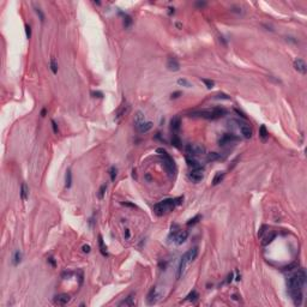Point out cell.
<instances>
[{
    "label": "cell",
    "instance_id": "6da1fadb",
    "mask_svg": "<svg viewBox=\"0 0 307 307\" xmlns=\"http://www.w3.org/2000/svg\"><path fill=\"white\" fill-rule=\"evenodd\" d=\"M184 200V197H176V198H167L158 202L154 205V212L157 216H163L164 214H168L173 211L178 205H180Z\"/></svg>",
    "mask_w": 307,
    "mask_h": 307
},
{
    "label": "cell",
    "instance_id": "7a4b0ae2",
    "mask_svg": "<svg viewBox=\"0 0 307 307\" xmlns=\"http://www.w3.org/2000/svg\"><path fill=\"white\" fill-rule=\"evenodd\" d=\"M305 281H306V274H305V271L302 270V269H301V270H299L298 272H295L294 275L289 276L288 281H287V286H288L289 293L294 291V290H301V288L305 284Z\"/></svg>",
    "mask_w": 307,
    "mask_h": 307
},
{
    "label": "cell",
    "instance_id": "3957f363",
    "mask_svg": "<svg viewBox=\"0 0 307 307\" xmlns=\"http://www.w3.org/2000/svg\"><path fill=\"white\" fill-rule=\"evenodd\" d=\"M195 115H198L200 118H204V119H209V120H216V119H220L222 117L227 114V110L224 108H221V107H215L212 109H204V110H199V112H196L193 113Z\"/></svg>",
    "mask_w": 307,
    "mask_h": 307
},
{
    "label": "cell",
    "instance_id": "277c9868",
    "mask_svg": "<svg viewBox=\"0 0 307 307\" xmlns=\"http://www.w3.org/2000/svg\"><path fill=\"white\" fill-rule=\"evenodd\" d=\"M156 151H157V154H160V156H161V158H162V161H163V166H164L166 170L168 172L169 176H174L175 173H176V166H175L174 160L170 157V155H169V154L164 149H161V148H160V149H157Z\"/></svg>",
    "mask_w": 307,
    "mask_h": 307
},
{
    "label": "cell",
    "instance_id": "5b68a950",
    "mask_svg": "<svg viewBox=\"0 0 307 307\" xmlns=\"http://www.w3.org/2000/svg\"><path fill=\"white\" fill-rule=\"evenodd\" d=\"M188 238V232L187 230H181V229H179V227L176 224H174L172 227V232L169 234V240L175 242L176 245H183L184 242L187 240Z\"/></svg>",
    "mask_w": 307,
    "mask_h": 307
},
{
    "label": "cell",
    "instance_id": "8992f818",
    "mask_svg": "<svg viewBox=\"0 0 307 307\" xmlns=\"http://www.w3.org/2000/svg\"><path fill=\"white\" fill-rule=\"evenodd\" d=\"M185 151H186V155L187 157H196V156H199V155H203V154H205V148L199 145V144H187L185 146Z\"/></svg>",
    "mask_w": 307,
    "mask_h": 307
},
{
    "label": "cell",
    "instance_id": "52a82bcc",
    "mask_svg": "<svg viewBox=\"0 0 307 307\" xmlns=\"http://www.w3.org/2000/svg\"><path fill=\"white\" fill-rule=\"evenodd\" d=\"M239 139H240V138H239L238 136L233 134V133H226V134H223V136L220 138L219 144H220L221 146H224V145H227V144H232V143H234V142H238Z\"/></svg>",
    "mask_w": 307,
    "mask_h": 307
},
{
    "label": "cell",
    "instance_id": "ba28073f",
    "mask_svg": "<svg viewBox=\"0 0 307 307\" xmlns=\"http://www.w3.org/2000/svg\"><path fill=\"white\" fill-rule=\"evenodd\" d=\"M238 124H239V129H240V132H241V134H242V136H244V138H246V139H250V138L252 137V134H253V131H252V129H251V126H250L248 124L241 122V121H239Z\"/></svg>",
    "mask_w": 307,
    "mask_h": 307
},
{
    "label": "cell",
    "instance_id": "9c48e42d",
    "mask_svg": "<svg viewBox=\"0 0 307 307\" xmlns=\"http://www.w3.org/2000/svg\"><path fill=\"white\" fill-rule=\"evenodd\" d=\"M188 178L191 179L193 183H199L203 180L204 174H203V169H193L188 173Z\"/></svg>",
    "mask_w": 307,
    "mask_h": 307
},
{
    "label": "cell",
    "instance_id": "30bf717a",
    "mask_svg": "<svg viewBox=\"0 0 307 307\" xmlns=\"http://www.w3.org/2000/svg\"><path fill=\"white\" fill-rule=\"evenodd\" d=\"M70 300H71V296L69 295V294H58V295L54 296V303L59 305V306L66 305Z\"/></svg>",
    "mask_w": 307,
    "mask_h": 307
},
{
    "label": "cell",
    "instance_id": "8fae6325",
    "mask_svg": "<svg viewBox=\"0 0 307 307\" xmlns=\"http://www.w3.org/2000/svg\"><path fill=\"white\" fill-rule=\"evenodd\" d=\"M294 69H295L298 72H300L301 74H306L307 72V66L302 59H295L294 60Z\"/></svg>",
    "mask_w": 307,
    "mask_h": 307
},
{
    "label": "cell",
    "instance_id": "7c38bea8",
    "mask_svg": "<svg viewBox=\"0 0 307 307\" xmlns=\"http://www.w3.org/2000/svg\"><path fill=\"white\" fill-rule=\"evenodd\" d=\"M180 127H181V118L179 117V115H175V117L172 118L170 120V130L176 133L179 130H180Z\"/></svg>",
    "mask_w": 307,
    "mask_h": 307
},
{
    "label": "cell",
    "instance_id": "4fadbf2b",
    "mask_svg": "<svg viewBox=\"0 0 307 307\" xmlns=\"http://www.w3.org/2000/svg\"><path fill=\"white\" fill-rule=\"evenodd\" d=\"M186 162H187V166H188V168L191 170H193V169H204L203 168V166L200 162H198L196 158L193 157H186Z\"/></svg>",
    "mask_w": 307,
    "mask_h": 307
},
{
    "label": "cell",
    "instance_id": "5bb4252c",
    "mask_svg": "<svg viewBox=\"0 0 307 307\" xmlns=\"http://www.w3.org/2000/svg\"><path fill=\"white\" fill-rule=\"evenodd\" d=\"M290 295L293 298V302L295 306H300L302 303V293L301 290H294L290 291Z\"/></svg>",
    "mask_w": 307,
    "mask_h": 307
},
{
    "label": "cell",
    "instance_id": "9a60e30c",
    "mask_svg": "<svg viewBox=\"0 0 307 307\" xmlns=\"http://www.w3.org/2000/svg\"><path fill=\"white\" fill-rule=\"evenodd\" d=\"M187 263H188V259H187V255H186V253H185V254L183 255V257H181L180 264H179V269H178V278H180V277H181V275L184 274V271H185V267H186Z\"/></svg>",
    "mask_w": 307,
    "mask_h": 307
},
{
    "label": "cell",
    "instance_id": "2e32d148",
    "mask_svg": "<svg viewBox=\"0 0 307 307\" xmlns=\"http://www.w3.org/2000/svg\"><path fill=\"white\" fill-rule=\"evenodd\" d=\"M167 67L169 71H179L180 70V64L178 62V60L175 58H169L167 61Z\"/></svg>",
    "mask_w": 307,
    "mask_h": 307
},
{
    "label": "cell",
    "instance_id": "e0dca14e",
    "mask_svg": "<svg viewBox=\"0 0 307 307\" xmlns=\"http://www.w3.org/2000/svg\"><path fill=\"white\" fill-rule=\"evenodd\" d=\"M157 299H158V294H157V290H156V288H152V289L150 290V293L148 294L146 301H148V303H149V305H152V303H155V302L157 301Z\"/></svg>",
    "mask_w": 307,
    "mask_h": 307
},
{
    "label": "cell",
    "instance_id": "ac0fdd59",
    "mask_svg": "<svg viewBox=\"0 0 307 307\" xmlns=\"http://www.w3.org/2000/svg\"><path fill=\"white\" fill-rule=\"evenodd\" d=\"M152 122L151 121H144V122H142L140 124L139 126H137V129H138V131L140 132V133H145V132H148L149 130H151L152 129Z\"/></svg>",
    "mask_w": 307,
    "mask_h": 307
},
{
    "label": "cell",
    "instance_id": "d6986e66",
    "mask_svg": "<svg viewBox=\"0 0 307 307\" xmlns=\"http://www.w3.org/2000/svg\"><path fill=\"white\" fill-rule=\"evenodd\" d=\"M186 255H187L188 263H190V262H193V260L197 258V255H198V247H193V248H191L190 251H187V252H186Z\"/></svg>",
    "mask_w": 307,
    "mask_h": 307
},
{
    "label": "cell",
    "instance_id": "ffe728a7",
    "mask_svg": "<svg viewBox=\"0 0 307 307\" xmlns=\"http://www.w3.org/2000/svg\"><path fill=\"white\" fill-rule=\"evenodd\" d=\"M28 195H29V188L27 186V184L23 183L22 186H21V197L23 200H27L28 199Z\"/></svg>",
    "mask_w": 307,
    "mask_h": 307
},
{
    "label": "cell",
    "instance_id": "44dd1931",
    "mask_svg": "<svg viewBox=\"0 0 307 307\" xmlns=\"http://www.w3.org/2000/svg\"><path fill=\"white\" fill-rule=\"evenodd\" d=\"M259 137H260V139L263 140V142H266V139L269 138V132L266 130L265 125H262L259 127Z\"/></svg>",
    "mask_w": 307,
    "mask_h": 307
},
{
    "label": "cell",
    "instance_id": "7402d4cb",
    "mask_svg": "<svg viewBox=\"0 0 307 307\" xmlns=\"http://www.w3.org/2000/svg\"><path fill=\"white\" fill-rule=\"evenodd\" d=\"M224 179V173L223 172H217L216 174H215V176H214V180H212V185L214 186H216V185H219L222 180Z\"/></svg>",
    "mask_w": 307,
    "mask_h": 307
},
{
    "label": "cell",
    "instance_id": "603a6c76",
    "mask_svg": "<svg viewBox=\"0 0 307 307\" xmlns=\"http://www.w3.org/2000/svg\"><path fill=\"white\" fill-rule=\"evenodd\" d=\"M275 238H276V234H275L274 232H271L270 234H269V235H266V236L263 239V241H262V245H263V246H267L269 244H271V242H272V240H274Z\"/></svg>",
    "mask_w": 307,
    "mask_h": 307
},
{
    "label": "cell",
    "instance_id": "cb8c5ba5",
    "mask_svg": "<svg viewBox=\"0 0 307 307\" xmlns=\"http://www.w3.org/2000/svg\"><path fill=\"white\" fill-rule=\"evenodd\" d=\"M142 122H144V115L142 112H137V114L134 115V124H136V127L139 126Z\"/></svg>",
    "mask_w": 307,
    "mask_h": 307
},
{
    "label": "cell",
    "instance_id": "d4e9b609",
    "mask_svg": "<svg viewBox=\"0 0 307 307\" xmlns=\"http://www.w3.org/2000/svg\"><path fill=\"white\" fill-rule=\"evenodd\" d=\"M98 246H100V251L103 255H107V247L105 246L103 239H102V235H98Z\"/></svg>",
    "mask_w": 307,
    "mask_h": 307
},
{
    "label": "cell",
    "instance_id": "484cf974",
    "mask_svg": "<svg viewBox=\"0 0 307 307\" xmlns=\"http://www.w3.org/2000/svg\"><path fill=\"white\" fill-rule=\"evenodd\" d=\"M134 301H133V295H129L124 301H121L119 303V306H133Z\"/></svg>",
    "mask_w": 307,
    "mask_h": 307
},
{
    "label": "cell",
    "instance_id": "4316f807",
    "mask_svg": "<svg viewBox=\"0 0 307 307\" xmlns=\"http://www.w3.org/2000/svg\"><path fill=\"white\" fill-rule=\"evenodd\" d=\"M172 144H173V146H175V148H178V149L181 148V140H180V138L178 137L176 133H174L173 137H172Z\"/></svg>",
    "mask_w": 307,
    "mask_h": 307
},
{
    "label": "cell",
    "instance_id": "83f0119b",
    "mask_svg": "<svg viewBox=\"0 0 307 307\" xmlns=\"http://www.w3.org/2000/svg\"><path fill=\"white\" fill-rule=\"evenodd\" d=\"M72 186V172L71 169H67L66 172V187L70 188Z\"/></svg>",
    "mask_w": 307,
    "mask_h": 307
},
{
    "label": "cell",
    "instance_id": "f1b7e54d",
    "mask_svg": "<svg viewBox=\"0 0 307 307\" xmlns=\"http://www.w3.org/2000/svg\"><path fill=\"white\" fill-rule=\"evenodd\" d=\"M202 82L205 84V86L208 88V89H212L214 86H215V82L214 81H211V79H205V78H202Z\"/></svg>",
    "mask_w": 307,
    "mask_h": 307
},
{
    "label": "cell",
    "instance_id": "f546056e",
    "mask_svg": "<svg viewBox=\"0 0 307 307\" xmlns=\"http://www.w3.org/2000/svg\"><path fill=\"white\" fill-rule=\"evenodd\" d=\"M21 260H22V253H21L19 251H17V252L15 253V257H13V264H15V265H18V264L21 263Z\"/></svg>",
    "mask_w": 307,
    "mask_h": 307
},
{
    "label": "cell",
    "instance_id": "4dcf8cb0",
    "mask_svg": "<svg viewBox=\"0 0 307 307\" xmlns=\"http://www.w3.org/2000/svg\"><path fill=\"white\" fill-rule=\"evenodd\" d=\"M197 298H198V294H197L196 290H192V291L188 294V295L186 296V299H187L188 301H195Z\"/></svg>",
    "mask_w": 307,
    "mask_h": 307
},
{
    "label": "cell",
    "instance_id": "1f68e13d",
    "mask_svg": "<svg viewBox=\"0 0 307 307\" xmlns=\"http://www.w3.org/2000/svg\"><path fill=\"white\" fill-rule=\"evenodd\" d=\"M117 173H118V169L114 167H110V169H109V174H110V180L112 181H115V178H117Z\"/></svg>",
    "mask_w": 307,
    "mask_h": 307
},
{
    "label": "cell",
    "instance_id": "d6a6232c",
    "mask_svg": "<svg viewBox=\"0 0 307 307\" xmlns=\"http://www.w3.org/2000/svg\"><path fill=\"white\" fill-rule=\"evenodd\" d=\"M50 70H52V72L55 74L58 72V65H57V62H55V59L52 58L50 59Z\"/></svg>",
    "mask_w": 307,
    "mask_h": 307
},
{
    "label": "cell",
    "instance_id": "836d02e7",
    "mask_svg": "<svg viewBox=\"0 0 307 307\" xmlns=\"http://www.w3.org/2000/svg\"><path fill=\"white\" fill-rule=\"evenodd\" d=\"M178 84H179V85H183V86H186V88H191V86H192L191 83H190L187 79H185V78L178 79Z\"/></svg>",
    "mask_w": 307,
    "mask_h": 307
},
{
    "label": "cell",
    "instance_id": "e575fe53",
    "mask_svg": "<svg viewBox=\"0 0 307 307\" xmlns=\"http://www.w3.org/2000/svg\"><path fill=\"white\" fill-rule=\"evenodd\" d=\"M106 190H107V185H106V184H103V185L100 187V191H98V198H100V199L103 198V196H105V193H106Z\"/></svg>",
    "mask_w": 307,
    "mask_h": 307
},
{
    "label": "cell",
    "instance_id": "d590c367",
    "mask_svg": "<svg viewBox=\"0 0 307 307\" xmlns=\"http://www.w3.org/2000/svg\"><path fill=\"white\" fill-rule=\"evenodd\" d=\"M200 215H197V216H195L193 219H191L188 222H187V226H193V224H196V223H198L199 222V220H200Z\"/></svg>",
    "mask_w": 307,
    "mask_h": 307
},
{
    "label": "cell",
    "instance_id": "8d00e7d4",
    "mask_svg": "<svg viewBox=\"0 0 307 307\" xmlns=\"http://www.w3.org/2000/svg\"><path fill=\"white\" fill-rule=\"evenodd\" d=\"M219 158H220V154H217V152H211L208 155V161H215Z\"/></svg>",
    "mask_w": 307,
    "mask_h": 307
},
{
    "label": "cell",
    "instance_id": "74e56055",
    "mask_svg": "<svg viewBox=\"0 0 307 307\" xmlns=\"http://www.w3.org/2000/svg\"><path fill=\"white\" fill-rule=\"evenodd\" d=\"M35 12H36V15L40 17L41 22H45V15H43V12L41 11V8H38V7H35Z\"/></svg>",
    "mask_w": 307,
    "mask_h": 307
},
{
    "label": "cell",
    "instance_id": "f35d334b",
    "mask_svg": "<svg viewBox=\"0 0 307 307\" xmlns=\"http://www.w3.org/2000/svg\"><path fill=\"white\" fill-rule=\"evenodd\" d=\"M131 23H132V19H131V17H130V16H127V15H125V21H124V25H125V28H129L130 25H131Z\"/></svg>",
    "mask_w": 307,
    "mask_h": 307
},
{
    "label": "cell",
    "instance_id": "ab89813d",
    "mask_svg": "<svg viewBox=\"0 0 307 307\" xmlns=\"http://www.w3.org/2000/svg\"><path fill=\"white\" fill-rule=\"evenodd\" d=\"M25 34H27L28 38L31 37V28H30V25H28V24H25Z\"/></svg>",
    "mask_w": 307,
    "mask_h": 307
},
{
    "label": "cell",
    "instance_id": "60d3db41",
    "mask_svg": "<svg viewBox=\"0 0 307 307\" xmlns=\"http://www.w3.org/2000/svg\"><path fill=\"white\" fill-rule=\"evenodd\" d=\"M91 95H94V97H98V98H102V97H103V94H102L101 91H93Z\"/></svg>",
    "mask_w": 307,
    "mask_h": 307
},
{
    "label": "cell",
    "instance_id": "b9f144b4",
    "mask_svg": "<svg viewBox=\"0 0 307 307\" xmlns=\"http://www.w3.org/2000/svg\"><path fill=\"white\" fill-rule=\"evenodd\" d=\"M52 127H53V132H54V133H58V132H59L58 125H57V122H55L54 120H52Z\"/></svg>",
    "mask_w": 307,
    "mask_h": 307
},
{
    "label": "cell",
    "instance_id": "7bdbcfd3",
    "mask_svg": "<svg viewBox=\"0 0 307 307\" xmlns=\"http://www.w3.org/2000/svg\"><path fill=\"white\" fill-rule=\"evenodd\" d=\"M216 98H222V100H229L230 97L228 96V95H226V94H219L216 96Z\"/></svg>",
    "mask_w": 307,
    "mask_h": 307
},
{
    "label": "cell",
    "instance_id": "ee69618b",
    "mask_svg": "<svg viewBox=\"0 0 307 307\" xmlns=\"http://www.w3.org/2000/svg\"><path fill=\"white\" fill-rule=\"evenodd\" d=\"M82 250H83L84 253H89V252H90V250H91V247L89 246V245H84V246L82 247Z\"/></svg>",
    "mask_w": 307,
    "mask_h": 307
},
{
    "label": "cell",
    "instance_id": "f6af8a7d",
    "mask_svg": "<svg viewBox=\"0 0 307 307\" xmlns=\"http://www.w3.org/2000/svg\"><path fill=\"white\" fill-rule=\"evenodd\" d=\"M130 235H131V234H130V229L126 228V229H125V239H130Z\"/></svg>",
    "mask_w": 307,
    "mask_h": 307
},
{
    "label": "cell",
    "instance_id": "bcb514c9",
    "mask_svg": "<svg viewBox=\"0 0 307 307\" xmlns=\"http://www.w3.org/2000/svg\"><path fill=\"white\" fill-rule=\"evenodd\" d=\"M196 5L199 6V7H204V6L207 5V3H205V1H198V3H196Z\"/></svg>",
    "mask_w": 307,
    "mask_h": 307
},
{
    "label": "cell",
    "instance_id": "7dc6e473",
    "mask_svg": "<svg viewBox=\"0 0 307 307\" xmlns=\"http://www.w3.org/2000/svg\"><path fill=\"white\" fill-rule=\"evenodd\" d=\"M181 95V93L180 91H176V93H174V94H172V98H178L179 96Z\"/></svg>",
    "mask_w": 307,
    "mask_h": 307
},
{
    "label": "cell",
    "instance_id": "c3c4849f",
    "mask_svg": "<svg viewBox=\"0 0 307 307\" xmlns=\"http://www.w3.org/2000/svg\"><path fill=\"white\" fill-rule=\"evenodd\" d=\"M235 112H236V113H238V114L240 115V117H242V118H244V119H246V117H245V114L242 113V112H240L239 109H235Z\"/></svg>",
    "mask_w": 307,
    "mask_h": 307
},
{
    "label": "cell",
    "instance_id": "681fc988",
    "mask_svg": "<svg viewBox=\"0 0 307 307\" xmlns=\"http://www.w3.org/2000/svg\"><path fill=\"white\" fill-rule=\"evenodd\" d=\"M264 229H265V226H263V227H262V229H260V232H259V234H258V235H259L260 238L263 236V234H264V232H265Z\"/></svg>",
    "mask_w": 307,
    "mask_h": 307
},
{
    "label": "cell",
    "instance_id": "f907efd6",
    "mask_svg": "<svg viewBox=\"0 0 307 307\" xmlns=\"http://www.w3.org/2000/svg\"><path fill=\"white\" fill-rule=\"evenodd\" d=\"M48 262H49L50 264H52L53 266H55V262H54V259H53L52 257H50V258H48Z\"/></svg>",
    "mask_w": 307,
    "mask_h": 307
},
{
    "label": "cell",
    "instance_id": "816d5d0a",
    "mask_svg": "<svg viewBox=\"0 0 307 307\" xmlns=\"http://www.w3.org/2000/svg\"><path fill=\"white\" fill-rule=\"evenodd\" d=\"M124 205H127V207H132V208H136L134 204H131V203H122Z\"/></svg>",
    "mask_w": 307,
    "mask_h": 307
},
{
    "label": "cell",
    "instance_id": "f5cc1de1",
    "mask_svg": "<svg viewBox=\"0 0 307 307\" xmlns=\"http://www.w3.org/2000/svg\"><path fill=\"white\" fill-rule=\"evenodd\" d=\"M45 115H46V108H43L41 112V117H45Z\"/></svg>",
    "mask_w": 307,
    "mask_h": 307
},
{
    "label": "cell",
    "instance_id": "db71d44e",
    "mask_svg": "<svg viewBox=\"0 0 307 307\" xmlns=\"http://www.w3.org/2000/svg\"><path fill=\"white\" fill-rule=\"evenodd\" d=\"M232 278H233V274H230V275L228 276V282H230V281H232Z\"/></svg>",
    "mask_w": 307,
    "mask_h": 307
}]
</instances>
